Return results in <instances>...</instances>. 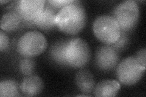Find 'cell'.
Returning a JSON list of instances; mask_svg holds the SVG:
<instances>
[{
	"mask_svg": "<svg viewBox=\"0 0 146 97\" xmlns=\"http://www.w3.org/2000/svg\"><path fill=\"white\" fill-rule=\"evenodd\" d=\"M65 56L68 65L73 68L83 67L91 58L90 46L84 39H69L66 46Z\"/></svg>",
	"mask_w": 146,
	"mask_h": 97,
	"instance_id": "obj_2",
	"label": "cell"
},
{
	"mask_svg": "<svg viewBox=\"0 0 146 97\" xmlns=\"http://www.w3.org/2000/svg\"><path fill=\"white\" fill-rule=\"evenodd\" d=\"M68 41V40L57 41L51 46L49 51L50 57L52 61L58 65L63 67L69 66L66 63L65 56V48Z\"/></svg>",
	"mask_w": 146,
	"mask_h": 97,
	"instance_id": "obj_13",
	"label": "cell"
},
{
	"mask_svg": "<svg viewBox=\"0 0 146 97\" xmlns=\"http://www.w3.org/2000/svg\"><path fill=\"white\" fill-rule=\"evenodd\" d=\"M113 15L121 31L125 32L130 31L136 26L139 20L138 4L134 0L122 1L114 9Z\"/></svg>",
	"mask_w": 146,
	"mask_h": 97,
	"instance_id": "obj_5",
	"label": "cell"
},
{
	"mask_svg": "<svg viewBox=\"0 0 146 97\" xmlns=\"http://www.w3.org/2000/svg\"><path fill=\"white\" fill-rule=\"evenodd\" d=\"M44 0H21L16 4L15 11L22 20L33 22L45 6Z\"/></svg>",
	"mask_w": 146,
	"mask_h": 97,
	"instance_id": "obj_8",
	"label": "cell"
},
{
	"mask_svg": "<svg viewBox=\"0 0 146 97\" xmlns=\"http://www.w3.org/2000/svg\"><path fill=\"white\" fill-rule=\"evenodd\" d=\"M7 2H9V1H1V3H7Z\"/></svg>",
	"mask_w": 146,
	"mask_h": 97,
	"instance_id": "obj_21",
	"label": "cell"
},
{
	"mask_svg": "<svg viewBox=\"0 0 146 97\" xmlns=\"http://www.w3.org/2000/svg\"><path fill=\"white\" fill-rule=\"evenodd\" d=\"M119 61L118 51L110 45L100 47L95 55V63L102 71H108L115 68Z\"/></svg>",
	"mask_w": 146,
	"mask_h": 97,
	"instance_id": "obj_7",
	"label": "cell"
},
{
	"mask_svg": "<svg viewBox=\"0 0 146 97\" xmlns=\"http://www.w3.org/2000/svg\"><path fill=\"white\" fill-rule=\"evenodd\" d=\"M57 12V9L50 4L45 5L42 11L32 22L42 30L52 29L56 26V18Z\"/></svg>",
	"mask_w": 146,
	"mask_h": 97,
	"instance_id": "obj_9",
	"label": "cell"
},
{
	"mask_svg": "<svg viewBox=\"0 0 146 97\" xmlns=\"http://www.w3.org/2000/svg\"><path fill=\"white\" fill-rule=\"evenodd\" d=\"M145 54H146V50L145 48H143V49H139L138 51L136 53V55L134 56L141 65L143 66L144 67H145V65H146Z\"/></svg>",
	"mask_w": 146,
	"mask_h": 97,
	"instance_id": "obj_20",
	"label": "cell"
},
{
	"mask_svg": "<svg viewBox=\"0 0 146 97\" xmlns=\"http://www.w3.org/2000/svg\"><path fill=\"white\" fill-rule=\"evenodd\" d=\"M86 22L85 9L80 1L60 9L57 13L56 26L67 34L75 35L84 29Z\"/></svg>",
	"mask_w": 146,
	"mask_h": 97,
	"instance_id": "obj_1",
	"label": "cell"
},
{
	"mask_svg": "<svg viewBox=\"0 0 146 97\" xmlns=\"http://www.w3.org/2000/svg\"><path fill=\"white\" fill-rule=\"evenodd\" d=\"M129 36L126 34V32L121 31V34L119 38L115 43L113 44L111 46L113 48H115L116 50H119L122 49H124L127 44L129 43Z\"/></svg>",
	"mask_w": 146,
	"mask_h": 97,
	"instance_id": "obj_17",
	"label": "cell"
},
{
	"mask_svg": "<svg viewBox=\"0 0 146 97\" xmlns=\"http://www.w3.org/2000/svg\"><path fill=\"white\" fill-rule=\"evenodd\" d=\"M145 67L139 63L134 57H129L122 59L116 67V76L122 84L132 86L142 78Z\"/></svg>",
	"mask_w": 146,
	"mask_h": 97,
	"instance_id": "obj_6",
	"label": "cell"
},
{
	"mask_svg": "<svg viewBox=\"0 0 146 97\" xmlns=\"http://www.w3.org/2000/svg\"><path fill=\"white\" fill-rule=\"evenodd\" d=\"M74 2V0H51L48 1V3L56 9H62L66 6Z\"/></svg>",
	"mask_w": 146,
	"mask_h": 97,
	"instance_id": "obj_18",
	"label": "cell"
},
{
	"mask_svg": "<svg viewBox=\"0 0 146 97\" xmlns=\"http://www.w3.org/2000/svg\"><path fill=\"white\" fill-rule=\"evenodd\" d=\"M75 81L79 89L85 94L91 93L96 86L94 75L86 69H81L77 72Z\"/></svg>",
	"mask_w": 146,
	"mask_h": 97,
	"instance_id": "obj_11",
	"label": "cell"
},
{
	"mask_svg": "<svg viewBox=\"0 0 146 97\" xmlns=\"http://www.w3.org/2000/svg\"><path fill=\"white\" fill-rule=\"evenodd\" d=\"M20 72L26 76L33 74L35 68V63L29 57H25L21 59L19 64Z\"/></svg>",
	"mask_w": 146,
	"mask_h": 97,
	"instance_id": "obj_16",
	"label": "cell"
},
{
	"mask_svg": "<svg viewBox=\"0 0 146 97\" xmlns=\"http://www.w3.org/2000/svg\"><path fill=\"white\" fill-rule=\"evenodd\" d=\"M21 20V18L16 11L8 12L4 13L1 18L0 22L1 29L6 32L15 30L19 27Z\"/></svg>",
	"mask_w": 146,
	"mask_h": 97,
	"instance_id": "obj_14",
	"label": "cell"
},
{
	"mask_svg": "<svg viewBox=\"0 0 146 97\" xmlns=\"http://www.w3.org/2000/svg\"><path fill=\"white\" fill-rule=\"evenodd\" d=\"M20 96L18 82L12 80H5L0 82V96L13 97Z\"/></svg>",
	"mask_w": 146,
	"mask_h": 97,
	"instance_id": "obj_15",
	"label": "cell"
},
{
	"mask_svg": "<svg viewBox=\"0 0 146 97\" xmlns=\"http://www.w3.org/2000/svg\"><path fill=\"white\" fill-rule=\"evenodd\" d=\"M9 46V38L7 35L3 32H0V50L1 52L5 50Z\"/></svg>",
	"mask_w": 146,
	"mask_h": 97,
	"instance_id": "obj_19",
	"label": "cell"
},
{
	"mask_svg": "<svg viewBox=\"0 0 146 97\" xmlns=\"http://www.w3.org/2000/svg\"><path fill=\"white\" fill-rule=\"evenodd\" d=\"M44 89L42 80L38 75H31L25 77L21 81L20 89L26 96H34L42 93Z\"/></svg>",
	"mask_w": 146,
	"mask_h": 97,
	"instance_id": "obj_10",
	"label": "cell"
},
{
	"mask_svg": "<svg viewBox=\"0 0 146 97\" xmlns=\"http://www.w3.org/2000/svg\"><path fill=\"white\" fill-rule=\"evenodd\" d=\"M93 32L101 42L107 45H112L119 38L121 30L113 16L100 15L96 18L93 26Z\"/></svg>",
	"mask_w": 146,
	"mask_h": 97,
	"instance_id": "obj_3",
	"label": "cell"
},
{
	"mask_svg": "<svg viewBox=\"0 0 146 97\" xmlns=\"http://www.w3.org/2000/svg\"><path fill=\"white\" fill-rule=\"evenodd\" d=\"M48 46L45 36L39 31L26 32L18 40L17 49L18 53L25 57H34L42 53Z\"/></svg>",
	"mask_w": 146,
	"mask_h": 97,
	"instance_id": "obj_4",
	"label": "cell"
},
{
	"mask_svg": "<svg viewBox=\"0 0 146 97\" xmlns=\"http://www.w3.org/2000/svg\"><path fill=\"white\" fill-rule=\"evenodd\" d=\"M121 88L117 81L105 80L99 82L93 90L94 95L99 97L115 96Z\"/></svg>",
	"mask_w": 146,
	"mask_h": 97,
	"instance_id": "obj_12",
	"label": "cell"
}]
</instances>
